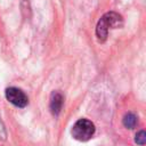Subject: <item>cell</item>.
<instances>
[{
	"label": "cell",
	"instance_id": "obj_1",
	"mask_svg": "<svg viewBox=\"0 0 146 146\" xmlns=\"http://www.w3.org/2000/svg\"><path fill=\"white\" fill-rule=\"evenodd\" d=\"M123 25L122 16L119 15L115 11L106 13L102 16V18L98 21L96 26V35L100 42H104L107 39L108 30L110 29H117Z\"/></svg>",
	"mask_w": 146,
	"mask_h": 146
},
{
	"label": "cell",
	"instance_id": "obj_2",
	"mask_svg": "<svg viewBox=\"0 0 146 146\" xmlns=\"http://www.w3.org/2000/svg\"><path fill=\"white\" fill-rule=\"evenodd\" d=\"M95 131L96 128L91 121L87 119H80L73 124L71 133L74 139L79 141H87L94 136Z\"/></svg>",
	"mask_w": 146,
	"mask_h": 146
},
{
	"label": "cell",
	"instance_id": "obj_3",
	"mask_svg": "<svg viewBox=\"0 0 146 146\" xmlns=\"http://www.w3.org/2000/svg\"><path fill=\"white\" fill-rule=\"evenodd\" d=\"M6 98L16 107L23 108L29 104V98L25 95V92L16 87H10L6 89Z\"/></svg>",
	"mask_w": 146,
	"mask_h": 146
},
{
	"label": "cell",
	"instance_id": "obj_4",
	"mask_svg": "<svg viewBox=\"0 0 146 146\" xmlns=\"http://www.w3.org/2000/svg\"><path fill=\"white\" fill-rule=\"evenodd\" d=\"M64 103V97L59 91H52L50 96V103H49V108L54 115H58Z\"/></svg>",
	"mask_w": 146,
	"mask_h": 146
},
{
	"label": "cell",
	"instance_id": "obj_5",
	"mask_svg": "<svg viewBox=\"0 0 146 146\" xmlns=\"http://www.w3.org/2000/svg\"><path fill=\"white\" fill-rule=\"evenodd\" d=\"M122 122H123V125L125 127V128H128V129H133L136 125H137V123H138V117H137V115L135 114V113H127L124 116H123V120H122Z\"/></svg>",
	"mask_w": 146,
	"mask_h": 146
},
{
	"label": "cell",
	"instance_id": "obj_6",
	"mask_svg": "<svg viewBox=\"0 0 146 146\" xmlns=\"http://www.w3.org/2000/svg\"><path fill=\"white\" fill-rule=\"evenodd\" d=\"M135 141H136V144H138V145H144V144L146 143V133H145L144 130H140V131L136 135Z\"/></svg>",
	"mask_w": 146,
	"mask_h": 146
}]
</instances>
